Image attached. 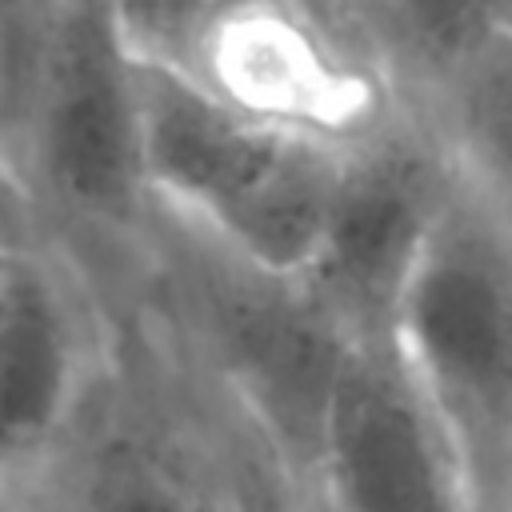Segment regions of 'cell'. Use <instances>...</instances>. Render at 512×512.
Returning a JSON list of instances; mask_svg holds the SVG:
<instances>
[{
  "label": "cell",
  "mask_w": 512,
  "mask_h": 512,
  "mask_svg": "<svg viewBox=\"0 0 512 512\" xmlns=\"http://www.w3.org/2000/svg\"><path fill=\"white\" fill-rule=\"evenodd\" d=\"M456 188V164L420 108L344 148L304 288L352 340H392L416 260Z\"/></svg>",
  "instance_id": "8992f818"
},
{
  "label": "cell",
  "mask_w": 512,
  "mask_h": 512,
  "mask_svg": "<svg viewBox=\"0 0 512 512\" xmlns=\"http://www.w3.org/2000/svg\"><path fill=\"white\" fill-rule=\"evenodd\" d=\"M48 0H0V128L12 144ZM16 148V144H12Z\"/></svg>",
  "instance_id": "7c38bea8"
},
{
  "label": "cell",
  "mask_w": 512,
  "mask_h": 512,
  "mask_svg": "<svg viewBox=\"0 0 512 512\" xmlns=\"http://www.w3.org/2000/svg\"><path fill=\"white\" fill-rule=\"evenodd\" d=\"M504 32H508V36H512V0H508V4H504Z\"/></svg>",
  "instance_id": "2e32d148"
},
{
  "label": "cell",
  "mask_w": 512,
  "mask_h": 512,
  "mask_svg": "<svg viewBox=\"0 0 512 512\" xmlns=\"http://www.w3.org/2000/svg\"><path fill=\"white\" fill-rule=\"evenodd\" d=\"M392 344L444 424L476 512L512 500V224L456 188L396 308Z\"/></svg>",
  "instance_id": "277c9868"
},
{
  "label": "cell",
  "mask_w": 512,
  "mask_h": 512,
  "mask_svg": "<svg viewBox=\"0 0 512 512\" xmlns=\"http://www.w3.org/2000/svg\"><path fill=\"white\" fill-rule=\"evenodd\" d=\"M8 260H12V256H4V252H0V268H4V264H8Z\"/></svg>",
  "instance_id": "e0dca14e"
},
{
  "label": "cell",
  "mask_w": 512,
  "mask_h": 512,
  "mask_svg": "<svg viewBox=\"0 0 512 512\" xmlns=\"http://www.w3.org/2000/svg\"><path fill=\"white\" fill-rule=\"evenodd\" d=\"M152 260L172 280L212 396L276 472L304 492L320 416L352 336L300 276L268 272L160 212Z\"/></svg>",
  "instance_id": "3957f363"
},
{
  "label": "cell",
  "mask_w": 512,
  "mask_h": 512,
  "mask_svg": "<svg viewBox=\"0 0 512 512\" xmlns=\"http://www.w3.org/2000/svg\"><path fill=\"white\" fill-rule=\"evenodd\" d=\"M232 460H236V512H316L304 492H296L276 464L248 440L232 420Z\"/></svg>",
  "instance_id": "5bb4252c"
},
{
  "label": "cell",
  "mask_w": 512,
  "mask_h": 512,
  "mask_svg": "<svg viewBox=\"0 0 512 512\" xmlns=\"http://www.w3.org/2000/svg\"><path fill=\"white\" fill-rule=\"evenodd\" d=\"M504 4L508 0H352L400 100L420 112L504 32Z\"/></svg>",
  "instance_id": "30bf717a"
},
{
  "label": "cell",
  "mask_w": 512,
  "mask_h": 512,
  "mask_svg": "<svg viewBox=\"0 0 512 512\" xmlns=\"http://www.w3.org/2000/svg\"><path fill=\"white\" fill-rule=\"evenodd\" d=\"M36 496H40V492H36ZM36 496H28V500H16V504H0V512H60V504H56V500L40 504Z\"/></svg>",
  "instance_id": "9a60e30c"
},
{
  "label": "cell",
  "mask_w": 512,
  "mask_h": 512,
  "mask_svg": "<svg viewBox=\"0 0 512 512\" xmlns=\"http://www.w3.org/2000/svg\"><path fill=\"white\" fill-rule=\"evenodd\" d=\"M424 112L460 180L512 224V36L480 48Z\"/></svg>",
  "instance_id": "8fae6325"
},
{
  "label": "cell",
  "mask_w": 512,
  "mask_h": 512,
  "mask_svg": "<svg viewBox=\"0 0 512 512\" xmlns=\"http://www.w3.org/2000/svg\"><path fill=\"white\" fill-rule=\"evenodd\" d=\"M36 248H48V224H44L36 192L20 168V156L0 128V252L20 256V252H36Z\"/></svg>",
  "instance_id": "4fadbf2b"
},
{
  "label": "cell",
  "mask_w": 512,
  "mask_h": 512,
  "mask_svg": "<svg viewBox=\"0 0 512 512\" xmlns=\"http://www.w3.org/2000/svg\"><path fill=\"white\" fill-rule=\"evenodd\" d=\"M504 512H512V500H508V508H504Z\"/></svg>",
  "instance_id": "ac0fdd59"
},
{
  "label": "cell",
  "mask_w": 512,
  "mask_h": 512,
  "mask_svg": "<svg viewBox=\"0 0 512 512\" xmlns=\"http://www.w3.org/2000/svg\"><path fill=\"white\" fill-rule=\"evenodd\" d=\"M104 380L56 468L60 512H236L232 416Z\"/></svg>",
  "instance_id": "9c48e42d"
},
{
  "label": "cell",
  "mask_w": 512,
  "mask_h": 512,
  "mask_svg": "<svg viewBox=\"0 0 512 512\" xmlns=\"http://www.w3.org/2000/svg\"><path fill=\"white\" fill-rule=\"evenodd\" d=\"M136 88L152 212L268 272L300 276L316 252L348 144L244 112L140 60Z\"/></svg>",
  "instance_id": "6da1fadb"
},
{
  "label": "cell",
  "mask_w": 512,
  "mask_h": 512,
  "mask_svg": "<svg viewBox=\"0 0 512 512\" xmlns=\"http://www.w3.org/2000/svg\"><path fill=\"white\" fill-rule=\"evenodd\" d=\"M108 380V344L80 264L60 248L0 268V504L36 496Z\"/></svg>",
  "instance_id": "52a82bcc"
},
{
  "label": "cell",
  "mask_w": 512,
  "mask_h": 512,
  "mask_svg": "<svg viewBox=\"0 0 512 512\" xmlns=\"http://www.w3.org/2000/svg\"><path fill=\"white\" fill-rule=\"evenodd\" d=\"M140 64L336 144H352L400 108L352 0H112Z\"/></svg>",
  "instance_id": "7a4b0ae2"
},
{
  "label": "cell",
  "mask_w": 512,
  "mask_h": 512,
  "mask_svg": "<svg viewBox=\"0 0 512 512\" xmlns=\"http://www.w3.org/2000/svg\"><path fill=\"white\" fill-rule=\"evenodd\" d=\"M304 500L316 512H476L456 448L392 340H348Z\"/></svg>",
  "instance_id": "ba28073f"
},
{
  "label": "cell",
  "mask_w": 512,
  "mask_h": 512,
  "mask_svg": "<svg viewBox=\"0 0 512 512\" xmlns=\"http://www.w3.org/2000/svg\"><path fill=\"white\" fill-rule=\"evenodd\" d=\"M12 144L44 224L152 256L136 60L112 0H48Z\"/></svg>",
  "instance_id": "5b68a950"
}]
</instances>
